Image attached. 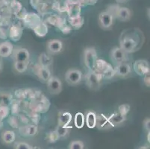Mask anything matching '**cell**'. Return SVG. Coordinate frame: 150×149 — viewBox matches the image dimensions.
I'll use <instances>...</instances> for the list:
<instances>
[{"label":"cell","instance_id":"6da1fadb","mask_svg":"<svg viewBox=\"0 0 150 149\" xmlns=\"http://www.w3.org/2000/svg\"><path fill=\"white\" fill-rule=\"evenodd\" d=\"M124 31L120 38V48L125 53H132L140 48L144 42L143 33L137 32V29H129Z\"/></svg>","mask_w":150,"mask_h":149},{"label":"cell","instance_id":"7a4b0ae2","mask_svg":"<svg viewBox=\"0 0 150 149\" xmlns=\"http://www.w3.org/2000/svg\"><path fill=\"white\" fill-rule=\"evenodd\" d=\"M96 72L105 78H110L114 76L115 72L112 66L103 60H98L96 64Z\"/></svg>","mask_w":150,"mask_h":149},{"label":"cell","instance_id":"3957f363","mask_svg":"<svg viewBox=\"0 0 150 149\" xmlns=\"http://www.w3.org/2000/svg\"><path fill=\"white\" fill-rule=\"evenodd\" d=\"M84 64L91 72H96L97 54L94 48H87L84 52Z\"/></svg>","mask_w":150,"mask_h":149},{"label":"cell","instance_id":"277c9868","mask_svg":"<svg viewBox=\"0 0 150 149\" xmlns=\"http://www.w3.org/2000/svg\"><path fill=\"white\" fill-rule=\"evenodd\" d=\"M65 79L70 85L79 84L82 80V72L77 69H70L66 72Z\"/></svg>","mask_w":150,"mask_h":149},{"label":"cell","instance_id":"5b68a950","mask_svg":"<svg viewBox=\"0 0 150 149\" xmlns=\"http://www.w3.org/2000/svg\"><path fill=\"white\" fill-rule=\"evenodd\" d=\"M47 85H48L49 91L52 94L57 95L62 91V83L61 80L57 77L51 76L47 81Z\"/></svg>","mask_w":150,"mask_h":149},{"label":"cell","instance_id":"8992f818","mask_svg":"<svg viewBox=\"0 0 150 149\" xmlns=\"http://www.w3.org/2000/svg\"><path fill=\"white\" fill-rule=\"evenodd\" d=\"M126 54L127 53H125L120 47H115L110 52V58L114 64H119L125 62L127 58Z\"/></svg>","mask_w":150,"mask_h":149},{"label":"cell","instance_id":"52a82bcc","mask_svg":"<svg viewBox=\"0 0 150 149\" xmlns=\"http://www.w3.org/2000/svg\"><path fill=\"white\" fill-rule=\"evenodd\" d=\"M134 70L137 75L144 76L145 74L149 72V64L145 60H137L134 61L133 65Z\"/></svg>","mask_w":150,"mask_h":149},{"label":"cell","instance_id":"ba28073f","mask_svg":"<svg viewBox=\"0 0 150 149\" xmlns=\"http://www.w3.org/2000/svg\"><path fill=\"white\" fill-rule=\"evenodd\" d=\"M102 76L96 72H91L87 76V84L91 89H96L99 87Z\"/></svg>","mask_w":150,"mask_h":149},{"label":"cell","instance_id":"9c48e42d","mask_svg":"<svg viewBox=\"0 0 150 149\" xmlns=\"http://www.w3.org/2000/svg\"><path fill=\"white\" fill-rule=\"evenodd\" d=\"M99 20L102 27L105 28H108L114 23V15H112L108 11L102 12L99 14Z\"/></svg>","mask_w":150,"mask_h":149},{"label":"cell","instance_id":"30bf717a","mask_svg":"<svg viewBox=\"0 0 150 149\" xmlns=\"http://www.w3.org/2000/svg\"><path fill=\"white\" fill-rule=\"evenodd\" d=\"M13 57H14L15 61L28 63L30 58V54L26 49L19 48L16 49L13 52Z\"/></svg>","mask_w":150,"mask_h":149},{"label":"cell","instance_id":"8fae6325","mask_svg":"<svg viewBox=\"0 0 150 149\" xmlns=\"http://www.w3.org/2000/svg\"><path fill=\"white\" fill-rule=\"evenodd\" d=\"M47 50L53 54L60 53L63 49V43L59 40H52L47 43Z\"/></svg>","mask_w":150,"mask_h":149},{"label":"cell","instance_id":"7c38bea8","mask_svg":"<svg viewBox=\"0 0 150 149\" xmlns=\"http://www.w3.org/2000/svg\"><path fill=\"white\" fill-rule=\"evenodd\" d=\"M115 74L121 77H125L129 76L132 72V67L128 63L122 62L121 64H117V67L114 69Z\"/></svg>","mask_w":150,"mask_h":149},{"label":"cell","instance_id":"4fadbf2b","mask_svg":"<svg viewBox=\"0 0 150 149\" xmlns=\"http://www.w3.org/2000/svg\"><path fill=\"white\" fill-rule=\"evenodd\" d=\"M13 52V45L8 42L5 41L0 43V57H8L11 55Z\"/></svg>","mask_w":150,"mask_h":149},{"label":"cell","instance_id":"5bb4252c","mask_svg":"<svg viewBox=\"0 0 150 149\" xmlns=\"http://www.w3.org/2000/svg\"><path fill=\"white\" fill-rule=\"evenodd\" d=\"M116 16L122 22L128 21L131 19L132 13L128 8H118L116 11Z\"/></svg>","mask_w":150,"mask_h":149},{"label":"cell","instance_id":"9a60e30c","mask_svg":"<svg viewBox=\"0 0 150 149\" xmlns=\"http://www.w3.org/2000/svg\"><path fill=\"white\" fill-rule=\"evenodd\" d=\"M96 127H97L99 129H108L113 126L109 121L108 118H107L105 115L100 114L96 119Z\"/></svg>","mask_w":150,"mask_h":149},{"label":"cell","instance_id":"2e32d148","mask_svg":"<svg viewBox=\"0 0 150 149\" xmlns=\"http://www.w3.org/2000/svg\"><path fill=\"white\" fill-rule=\"evenodd\" d=\"M125 117L126 116H124L118 112V113H115L111 115L110 117H108V119L112 126H116V125H119L124 122L125 120Z\"/></svg>","mask_w":150,"mask_h":149},{"label":"cell","instance_id":"e0dca14e","mask_svg":"<svg viewBox=\"0 0 150 149\" xmlns=\"http://www.w3.org/2000/svg\"><path fill=\"white\" fill-rule=\"evenodd\" d=\"M72 120V114L69 112H62L58 117V125L68 126Z\"/></svg>","mask_w":150,"mask_h":149},{"label":"cell","instance_id":"ac0fdd59","mask_svg":"<svg viewBox=\"0 0 150 149\" xmlns=\"http://www.w3.org/2000/svg\"><path fill=\"white\" fill-rule=\"evenodd\" d=\"M25 23L28 24V26H30L31 28H34L38 25L40 22V18L39 16L37 14H35V13H30V14H27L25 17Z\"/></svg>","mask_w":150,"mask_h":149},{"label":"cell","instance_id":"d6986e66","mask_svg":"<svg viewBox=\"0 0 150 149\" xmlns=\"http://www.w3.org/2000/svg\"><path fill=\"white\" fill-rule=\"evenodd\" d=\"M96 119H97V115L96 113L93 111H89L87 113L86 116L85 122L87 124V126L89 128H94L96 125Z\"/></svg>","mask_w":150,"mask_h":149},{"label":"cell","instance_id":"ffe728a7","mask_svg":"<svg viewBox=\"0 0 150 149\" xmlns=\"http://www.w3.org/2000/svg\"><path fill=\"white\" fill-rule=\"evenodd\" d=\"M22 33H23V30L18 25H13L11 28H10L9 31V35L10 37L11 38L12 40L17 41L21 38Z\"/></svg>","mask_w":150,"mask_h":149},{"label":"cell","instance_id":"44dd1931","mask_svg":"<svg viewBox=\"0 0 150 149\" xmlns=\"http://www.w3.org/2000/svg\"><path fill=\"white\" fill-rule=\"evenodd\" d=\"M37 74L40 77V78L44 81H47L50 79V78L51 77V72H50L48 67H44V66H39Z\"/></svg>","mask_w":150,"mask_h":149},{"label":"cell","instance_id":"7402d4cb","mask_svg":"<svg viewBox=\"0 0 150 149\" xmlns=\"http://www.w3.org/2000/svg\"><path fill=\"white\" fill-rule=\"evenodd\" d=\"M16 139V135L13 131H4L2 134V141L6 144H11Z\"/></svg>","mask_w":150,"mask_h":149},{"label":"cell","instance_id":"603a6c76","mask_svg":"<svg viewBox=\"0 0 150 149\" xmlns=\"http://www.w3.org/2000/svg\"><path fill=\"white\" fill-rule=\"evenodd\" d=\"M23 130V132H20L22 135L26 136H33L37 133L38 128L35 125H27L25 127L21 128Z\"/></svg>","mask_w":150,"mask_h":149},{"label":"cell","instance_id":"cb8c5ba5","mask_svg":"<svg viewBox=\"0 0 150 149\" xmlns=\"http://www.w3.org/2000/svg\"><path fill=\"white\" fill-rule=\"evenodd\" d=\"M84 123H85V118H84V114L81 113H76L74 119L75 126L79 129H81L84 127Z\"/></svg>","mask_w":150,"mask_h":149},{"label":"cell","instance_id":"d4e9b609","mask_svg":"<svg viewBox=\"0 0 150 149\" xmlns=\"http://www.w3.org/2000/svg\"><path fill=\"white\" fill-rule=\"evenodd\" d=\"M52 58L50 56L47 55L46 54L43 53V54H40V57H39V63L40 65L44 67H48L49 66H50L52 63Z\"/></svg>","mask_w":150,"mask_h":149},{"label":"cell","instance_id":"484cf974","mask_svg":"<svg viewBox=\"0 0 150 149\" xmlns=\"http://www.w3.org/2000/svg\"><path fill=\"white\" fill-rule=\"evenodd\" d=\"M60 139V136L56 131H50L46 134V140L49 143H54Z\"/></svg>","mask_w":150,"mask_h":149},{"label":"cell","instance_id":"4316f807","mask_svg":"<svg viewBox=\"0 0 150 149\" xmlns=\"http://www.w3.org/2000/svg\"><path fill=\"white\" fill-rule=\"evenodd\" d=\"M34 30H35V33H36L37 35L40 37H43L44 36V35H46L47 31H48V29H47V27H46V25L43 24V23H39V24L34 28Z\"/></svg>","mask_w":150,"mask_h":149},{"label":"cell","instance_id":"83f0119b","mask_svg":"<svg viewBox=\"0 0 150 149\" xmlns=\"http://www.w3.org/2000/svg\"><path fill=\"white\" fill-rule=\"evenodd\" d=\"M13 67L15 70L19 73H23L27 70L28 68V63L27 62H19V61H15L13 64Z\"/></svg>","mask_w":150,"mask_h":149},{"label":"cell","instance_id":"f1b7e54d","mask_svg":"<svg viewBox=\"0 0 150 149\" xmlns=\"http://www.w3.org/2000/svg\"><path fill=\"white\" fill-rule=\"evenodd\" d=\"M80 7L78 4L74 3L72 4L69 8V16L70 17H76V16H79Z\"/></svg>","mask_w":150,"mask_h":149},{"label":"cell","instance_id":"f546056e","mask_svg":"<svg viewBox=\"0 0 150 149\" xmlns=\"http://www.w3.org/2000/svg\"><path fill=\"white\" fill-rule=\"evenodd\" d=\"M69 20H70L71 25L75 28H80L84 23L83 19L80 16H76V17H70Z\"/></svg>","mask_w":150,"mask_h":149},{"label":"cell","instance_id":"4dcf8cb0","mask_svg":"<svg viewBox=\"0 0 150 149\" xmlns=\"http://www.w3.org/2000/svg\"><path fill=\"white\" fill-rule=\"evenodd\" d=\"M69 128H72V127L61 126V125H58L56 131L58 132V134H59L60 137H63V136H65L68 133H69Z\"/></svg>","mask_w":150,"mask_h":149},{"label":"cell","instance_id":"1f68e13d","mask_svg":"<svg viewBox=\"0 0 150 149\" xmlns=\"http://www.w3.org/2000/svg\"><path fill=\"white\" fill-rule=\"evenodd\" d=\"M10 113V109L8 106H0V121L6 118Z\"/></svg>","mask_w":150,"mask_h":149},{"label":"cell","instance_id":"d6a6232c","mask_svg":"<svg viewBox=\"0 0 150 149\" xmlns=\"http://www.w3.org/2000/svg\"><path fill=\"white\" fill-rule=\"evenodd\" d=\"M84 148V144L83 142L76 140V141H73L69 144V148L70 149H83Z\"/></svg>","mask_w":150,"mask_h":149},{"label":"cell","instance_id":"836d02e7","mask_svg":"<svg viewBox=\"0 0 150 149\" xmlns=\"http://www.w3.org/2000/svg\"><path fill=\"white\" fill-rule=\"evenodd\" d=\"M130 106L128 104H124V105H120L119 107H118V112L121 114L124 115V116H126L127 113H129V110H130Z\"/></svg>","mask_w":150,"mask_h":149},{"label":"cell","instance_id":"e575fe53","mask_svg":"<svg viewBox=\"0 0 150 149\" xmlns=\"http://www.w3.org/2000/svg\"><path fill=\"white\" fill-rule=\"evenodd\" d=\"M15 148H18V149H31L32 148L30 145H28V143H22V142H20V143H17L15 144Z\"/></svg>","mask_w":150,"mask_h":149},{"label":"cell","instance_id":"d590c367","mask_svg":"<svg viewBox=\"0 0 150 149\" xmlns=\"http://www.w3.org/2000/svg\"><path fill=\"white\" fill-rule=\"evenodd\" d=\"M11 8H13V10L15 11L16 13H18L22 10L21 4L19 2H17V1H13L11 4Z\"/></svg>","mask_w":150,"mask_h":149},{"label":"cell","instance_id":"8d00e7d4","mask_svg":"<svg viewBox=\"0 0 150 149\" xmlns=\"http://www.w3.org/2000/svg\"><path fill=\"white\" fill-rule=\"evenodd\" d=\"M149 72L145 74L144 76V83L146 87H150V75Z\"/></svg>","mask_w":150,"mask_h":149},{"label":"cell","instance_id":"74e56055","mask_svg":"<svg viewBox=\"0 0 150 149\" xmlns=\"http://www.w3.org/2000/svg\"><path fill=\"white\" fill-rule=\"evenodd\" d=\"M144 128H145V129L146 130V131H149V129H150V119H149L147 118L144 121Z\"/></svg>","mask_w":150,"mask_h":149},{"label":"cell","instance_id":"f35d334b","mask_svg":"<svg viewBox=\"0 0 150 149\" xmlns=\"http://www.w3.org/2000/svg\"><path fill=\"white\" fill-rule=\"evenodd\" d=\"M117 2H119V3H124V2H127L128 0H116Z\"/></svg>","mask_w":150,"mask_h":149},{"label":"cell","instance_id":"ab89813d","mask_svg":"<svg viewBox=\"0 0 150 149\" xmlns=\"http://www.w3.org/2000/svg\"><path fill=\"white\" fill-rule=\"evenodd\" d=\"M2 61H0V72L2 71Z\"/></svg>","mask_w":150,"mask_h":149}]
</instances>
